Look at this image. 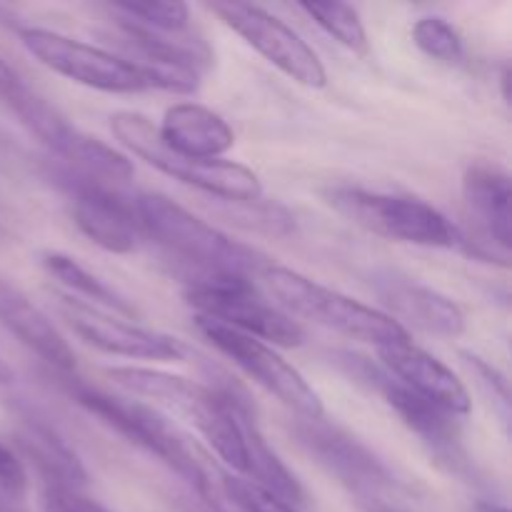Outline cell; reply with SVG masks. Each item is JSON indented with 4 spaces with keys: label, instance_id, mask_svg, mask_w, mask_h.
I'll list each match as a JSON object with an SVG mask.
<instances>
[{
    "label": "cell",
    "instance_id": "6da1fadb",
    "mask_svg": "<svg viewBox=\"0 0 512 512\" xmlns=\"http://www.w3.org/2000/svg\"><path fill=\"white\" fill-rule=\"evenodd\" d=\"M108 375L133 395L153 400L175 418L193 425L230 468L243 473V435H240L235 405L248 393L235 383V378L225 373L215 375V378L210 375L213 383L205 385L180 378V375L163 373V370L130 368V365L128 368H110Z\"/></svg>",
    "mask_w": 512,
    "mask_h": 512
},
{
    "label": "cell",
    "instance_id": "7a4b0ae2",
    "mask_svg": "<svg viewBox=\"0 0 512 512\" xmlns=\"http://www.w3.org/2000/svg\"><path fill=\"white\" fill-rule=\"evenodd\" d=\"M63 375V388L68 390L70 398L88 410L90 415L113 428L115 433L123 435L128 443L138 445L145 453L155 455L163 465H168L193 495H213L218 493L213 478L208 473L203 455L188 443L183 433L165 418L153 405L135 403V400L118 398L95 385L85 383L83 378H75L70 373Z\"/></svg>",
    "mask_w": 512,
    "mask_h": 512
},
{
    "label": "cell",
    "instance_id": "3957f363",
    "mask_svg": "<svg viewBox=\"0 0 512 512\" xmlns=\"http://www.w3.org/2000/svg\"><path fill=\"white\" fill-rule=\"evenodd\" d=\"M135 213L145 238L155 240L173 258L188 263L195 273H228L250 278L258 273L263 275L270 265L263 253L228 238L160 193L138 195Z\"/></svg>",
    "mask_w": 512,
    "mask_h": 512
},
{
    "label": "cell",
    "instance_id": "277c9868",
    "mask_svg": "<svg viewBox=\"0 0 512 512\" xmlns=\"http://www.w3.org/2000/svg\"><path fill=\"white\" fill-rule=\"evenodd\" d=\"M0 105H5L50 153L58 155L63 168L105 183H123L133 175V165L123 153L70 125L68 118L38 90L30 88L18 70L10 68L3 58H0Z\"/></svg>",
    "mask_w": 512,
    "mask_h": 512
},
{
    "label": "cell",
    "instance_id": "5b68a950",
    "mask_svg": "<svg viewBox=\"0 0 512 512\" xmlns=\"http://www.w3.org/2000/svg\"><path fill=\"white\" fill-rule=\"evenodd\" d=\"M333 363L348 378H353L355 383L378 393L398 413V418L418 435L420 443L425 445L430 458L440 468L458 475L460 480H468V483L478 480V468H475L473 458H470L468 448H465L460 423L453 413L415 395L413 390L400 385L383 365L373 363V360L363 358V355L340 350V353L333 355Z\"/></svg>",
    "mask_w": 512,
    "mask_h": 512
},
{
    "label": "cell",
    "instance_id": "8992f818",
    "mask_svg": "<svg viewBox=\"0 0 512 512\" xmlns=\"http://www.w3.org/2000/svg\"><path fill=\"white\" fill-rule=\"evenodd\" d=\"M110 130L130 153L178 183L193 185L225 203H250L263 198V183L258 173L233 160H195L173 153L160 138L158 125H153V120L145 115L118 110L110 115Z\"/></svg>",
    "mask_w": 512,
    "mask_h": 512
},
{
    "label": "cell",
    "instance_id": "52a82bcc",
    "mask_svg": "<svg viewBox=\"0 0 512 512\" xmlns=\"http://www.w3.org/2000/svg\"><path fill=\"white\" fill-rule=\"evenodd\" d=\"M263 280L285 310L310 320V323L338 330L353 340L373 343L375 348H388V345L410 340L408 328L398 323L393 315L380 313V310L358 303L333 288H325V285L305 278L298 270L268 265L263 270Z\"/></svg>",
    "mask_w": 512,
    "mask_h": 512
},
{
    "label": "cell",
    "instance_id": "ba28073f",
    "mask_svg": "<svg viewBox=\"0 0 512 512\" xmlns=\"http://www.w3.org/2000/svg\"><path fill=\"white\" fill-rule=\"evenodd\" d=\"M325 200L355 225L383 238L425 248L463 250L465 245V230L420 198L338 185L325 193Z\"/></svg>",
    "mask_w": 512,
    "mask_h": 512
},
{
    "label": "cell",
    "instance_id": "9c48e42d",
    "mask_svg": "<svg viewBox=\"0 0 512 512\" xmlns=\"http://www.w3.org/2000/svg\"><path fill=\"white\" fill-rule=\"evenodd\" d=\"M185 298L200 318H210L253 338L273 340L285 348L303 343V328L268 303L243 275L193 273L185 280Z\"/></svg>",
    "mask_w": 512,
    "mask_h": 512
},
{
    "label": "cell",
    "instance_id": "30bf717a",
    "mask_svg": "<svg viewBox=\"0 0 512 512\" xmlns=\"http://www.w3.org/2000/svg\"><path fill=\"white\" fill-rule=\"evenodd\" d=\"M18 35L25 50L45 68L85 88L105 90V93H140V90L153 88L148 73L138 63L118 58L98 45L68 38L55 30L33 28V25L20 28Z\"/></svg>",
    "mask_w": 512,
    "mask_h": 512
},
{
    "label": "cell",
    "instance_id": "8fae6325",
    "mask_svg": "<svg viewBox=\"0 0 512 512\" xmlns=\"http://www.w3.org/2000/svg\"><path fill=\"white\" fill-rule=\"evenodd\" d=\"M200 333L215 345L223 355H228L245 375L263 385L270 395L280 400L285 408L293 410L298 418H323V400L315 393L313 385L300 375L298 368L288 363L275 348L265 340L253 338L248 333L215 323L210 318H195Z\"/></svg>",
    "mask_w": 512,
    "mask_h": 512
},
{
    "label": "cell",
    "instance_id": "7c38bea8",
    "mask_svg": "<svg viewBox=\"0 0 512 512\" xmlns=\"http://www.w3.org/2000/svg\"><path fill=\"white\" fill-rule=\"evenodd\" d=\"M210 10L295 83L305 88H325L328 73L323 60L288 23L248 3H213Z\"/></svg>",
    "mask_w": 512,
    "mask_h": 512
},
{
    "label": "cell",
    "instance_id": "4fadbf2b",
    "mask_svg": "<svg viewBox=\"0 0 512 512\" xmlns=\"http://www.w3.org/2000/svg\"><path fill=\"white\" fill-rule=\"evenodd\" d=\"M53 178L73 200L75 225L108 253H133L143 235L140 230L135 200L123 198L108 183L73 173L68 168H55Z\"/></svg>",
    "mask_w": 512,
    "mask_h": 512
},
{
    "label": "cell",
    "instance_id": "5bb4252c",
    "mask_svg": "<svg viewBox=\"0 0 512 512\" xmlns=\"http://www.w3.org/2000/svg\"><path fill=\"white\" fill-rule=\"evenodd\" d=\"M298 443L328 470L330 475L348 485L363 498H380L383 490L395 488V475L373 450L338 425L325 423L323 418H300L293 425Z\"/></svg>",
    "mask_w": 512,
    "mask_h": 512
},
{
    "label": "cell",
    "instance_id": "9a60e30c",
    "mask_svg": "<svg viewBox=\"0 0 512 512\" xmlns=\"http://www.w3.org/2000/svg\"><path fill=\"white\" fill-rule=\"evenodd\" d=\"M60 315L78 338L108 355L155 360V363H183L190 355V348L183 340L158 333V330L140 328V325L115 318L113 313L93 308L70 295L60 298Z\"/></svg>",
    "mask_w": 512,
    "mask_h": 512
},
{
    "label": "cell",
    "instance_id": "2e32d148",
    "mask_svg": "<svg viewBox=\"0 0 512 512\" xmlns=\"http://www.w3.org/2000/svg\"><path fill=\"white\" fill-rule=\"evenodd\" d=\"M463 195L470 215L475 220L480 238H465L463 250L473 258L500 260L508 265L512 245V213H510V178L495 165L480 163L465 173Z\"/></svg>",
    "mask_w": 512,
    "mask_h": 512
},
{
    "label": "cell",
    "instance_id": "e0dca14e",
    "mask_svg": "<svg viewBox=\"0 0 512 512\" xmlns=\"http://www.w3.org/2000/svg\"><path fill=\"white\" fill-rule=\"evenodd\" d=\"M370 285H373L375 295L413 328L443 335V338H458L465 333L463 310L440 290L418 283L403 273H395V270H378L370 278Z\"/></svg>",
    "mask_w": 512,
    "mask_h": 512
},
{
    "label": "cell",
    "instance_id": "ac0fdd59",
    "mask_svg": "<svg viewBox=\"0 0 512 512\" xmlns=\"http://www.w3.org/2000/svg\"><path fill=\"white\" fill-rule=\"evenodd\" d=\"M380 365L405 385L413 390L420 398L430 400V403L440 405L443 410L453 413L455 418H463L473 408L468 388L463 380L453 373L445 363H440L435 355L425 353L423 348L408 343L388 345V348H378Z\"/></svg>",
    "mask_w": 512,
    "mask_h": 512
},
{
    "label": "cell",
    "instance_id": "d6986e66",
    "mask_svg": "<svg viewBox=\"0 0 512 512\" xmlns=\"http://www.w3.org/2000/svg\"><path fill=\"white\" fill-rule=\"evenodd\" d=\"M0 325L58 373H73L75 353L53 320L8 278L0 275Z\"/></svg>",
    "mask_w": 512,
    "mask_h": 512
},
{
    "label": "cell",
    "instance_id": "ffe728a7",
    "mask_svg": "<svg viewBox=\"0 0 512 512\" xmlns=\"http://www.w3.org/2000/svg\"><path fill=\"white\" fill-rule=\"evenodd\" d=\"M158 133L173 153L195 160H218L235 145V133L223 115L198 103H178L165 110Z\"/></svg>",
    "mask_w": 512,
    "mask_h": 512
},
{
    "label": "cell",
    "instance_id": "44dd1931",
    "mask_svg": "<svg viewBox=\"0 0 512 512\" xmlns=\"http://www.w3.org/2000/svg\"><path fill=\"white\" fill-rule=\"evenodd\" d=\"M18 445L43 478V488L83 490L88 485V470L63 435L40 418H25L18 430Z\"/></svg>",
    "mask_w": 512,
    "mask_h": 512
},
{
    "label": "cell",
    "instance_id": "7402d4cb",
    "mask_svg": "<svg viewBox=\"0 0 512 512\" xmlns=\"http://www.w3.org/2000/svg\"><path fill=\"white\" fill-rule=\"evenodd\" d=\"M43 268L58 280L60 285L75 293V300L85 298L90 300L88 305L93 308L105 310V313H120V315H133L135 310L130 308L128 300L123 298L120 293H115L110 285H105L98 275L90 273L88 268L78 263L75 258L63 253H45L43 255Z\"/></svg>",
    "mask_w": 512,
    "mask_h": 512
},
{
    "label": "cell",
    "instance_id": "603a6c76",
    "mask_svg": "<svg viewBox=\"0 0 512 512\" xmlns=\"http://www.w3.org/2000/svg\"><path fill=\"white\" fill-rule=\"evenodd\" d=\"M300 10L308 13L330 38L338 40L343 48L355 55H368L370 43L360 13L348 3H300Z\"/></svg>",
    "mask_w": 512,
    "mask_h": 512
},
{
    "label": "cell",
    "instance_id": "cb8c5ba5",
    "mask_svg": "<svg viewBox=\"0 0 512 512\" xmlns=\"http://www.w3.org/2000/svg\"><path fill=\"white\" fill-rule=\"evenodd\" d=\"M413 40L425 55L440 60V63H460L465 58L463 35L455 30L445 18L425 15L413 25Z\"/></svg>",
    "mask_w": 512,
    "mask_h": 512
},
{
    "label": "cell",
    "instance_id": "d4e9b609",
    "mask_svg": "<svg viewBox=\"0 0 512 512\" xmlns=\"http://www.w3.org/2000/svg\"><path fill=\"white\" fill-rule=\"evenodd\" d=\"M115 10L125 20L158 33H185L190 23V10L185 3H118Z\"/></svg>",
    "mask_w": 512,
    "mask_h": 512
},
{
    "label": "cell",
    "instance_id": "484cf974",
    "mask_svg": "<svg viewBox=\"0 0 512 512\" xmlns=\"http://www.w3.org/2000/svg\"><path fill=\"white\" fill-rule=\"evenodd\" d=\"M230 218L238 225L250 230H263L273 235H288L295 230V218L288 208L278 203H265V200H250V203H230Z\"/></svg>",
    "mask_w": 512,
    "mask_h": 512
},
{
    "label": "cell",
    "instance_id": "4316f807",
    "mask_svg": "<svg viewBox=\"0 0 512 512\" xmlns=\"http://www.w3.org/2000/svg\"><path fill=\"white\" fill-rule=\"evenodd\" d=\"M220 485H223L225 500L233 503L240 512H300V508L283 503V500L265 493L263 488L248 483V480L240 478V475L223 473L220 475Z\"/></svg>",
    "mask_w": 512,
    "mask_h": 512
},
{
    "label": "cell",
    "instance_id": "83f0119b",
    "mask_svg": "<svg viewBox=\"0 0 512 512\" xmlns=\"http://www.w3.org/2000/svg\"><path fill=\"white\" fill-rule=\"evenodd\" d=\"M463 358L465 363H468V368L473 370L475 378H478V383L483 385L488 398H493L495 403H498L500 418H503V423L508 425L510 423V390H508V380H505V375L500 373L495 365H490L488 360L480 358V355L463 353Z\"/></svg>",
    "mask_w": 512,
    "mask_h": 512
},
{
    "label": "cell",
    "instance_id": "f1b7e54d",
    "mask_svg": "<svg viewBox=\"0 0 512 512\" xmlns=\"http://www.w3.org/2000/svg\"><path fill=\"white\" fill-rule=\"evenodd\" d=\"M43 512H110L93 498L83 495V490L43 488Z\"/></svg>",
    "mask_w": 512,
    "mask_h": 512
},
{
    "label": "cell",
    "instance_id": "f546056e",
    "mask_svg": "<svg viewBox=\"0 0 512 512\" xmlns=\"http://www.w3.org/2000/svg\"><path fill=\"white\" fill-rule=\"evenodd\" d=\"M25 488H28V475H25L23 463L0 443V490L8 498H20Z\"/></svg>",
    "mask_w": 512,
    "mask_h": 512
},
{
    "label": "cell",
    "instance_id": "4dcf8cb0",
    "mask_svg": "<svg viewBox=\"0 0 512 512\" xmlns=\"http://www.w3.org/2000/svg\"><path fill=\"white\" fill-rule=\"evenodd\" d=\"M185 510L188 512H233L228 508V500L220 498V493L213 495H193L185 498Z\"/></svg>",
    "mask_w": 512,
    "mask_h": 512
},
{
    "label": "cell",
    "instance_id": "1f68e13d",
    "mask_svg": "<svg viewBox=\"0 0 512 512\" xmlns=\"http://www.w3.org/2000/svg\"><path fill=\"white\" fill-rule=\"evenodd\" d=\"M360 503H363L365 512H405V510L395 508V505L385 503L383 498H363Z\"/></svg>",
    "mask_w": 512,
    "mask_h": 512
},
{
    "label": "cell",
    "instance_id": "d6a6232c",
    "mask_svg": "<svg viewBox=\"0 0 512 512\" xmlns=\"http://www.w3.org/2000/svg\"><path fill=\"white\" fill-rule=\"evenodd\" d=\"M473 512H510L505 505L495 503V500H478L475 503V510Z\"/></svg>",
    "mask_w": 512,
    "mask_h": 512
},
{
    "label": "cell",
    "instance_id": "836d02e7",
    "mask_svg": "<svg viewBox=\"0 0 512 512\" xmlns=\"http://www.w3.org/2000/svg\"><path fill=\"white\" fill-rule=\"evenodd\" d=\"M13 383V370L8 368L5 360H0V385H10Z\"/></svg>",
    "mask_w": 512,
    "mask_h": 512
},
{
    "label": "cell",
    "instance_id": "e575fe53",
    "mask_svg": "<svg viewBox=\"0 0 512 512\" xmlns=\"http://www.w3.org/2000/svg\"><path fill=\"white\" fill-rule=\"evenodd\" d=\"M500 83H503L505 103H510V70L508 68H503V75H500Z\"/></svg>",
    "mask_w": 512,
    "mask_h": 512
},
{
    "label": "cell",
    "instance_id": "d590c367",
    "mask_svg": "<svg viewBox=\"0 0 512 512\" xmlns=\"http://www.w3.org/2000/svg\"><path fill=\"white\" fill-rule=\"evenodd\" d=\"M0 512H20V510L13 508V505H8V503H0Z\"/></svg>",
    "mask_w": 512,
    "mask_h": 512
}]
</instances>
